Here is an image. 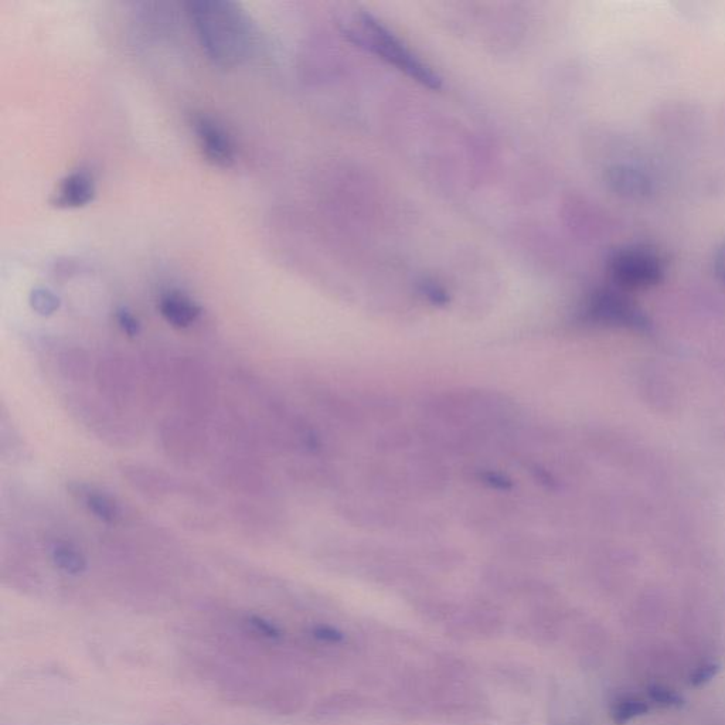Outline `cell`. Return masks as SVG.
Here are the masks:
<instances>
[{
    "label": "cell",
    "mask_w": 725,
    "mask_h": 725,
    "mask_svg": "<svg viewBox=\"0 0 725 725\" xmlns=\"http://www.w3.org/2000/svg\"><path fill=\"white\" fill-rule=\"evenodd\" d=\"M720 672V665L717 662H704L694 669L689 677V684L692 687L706 686Z\"/></svg>",
    "instance_id": "14"
},
{
    "label": "cell",
    "mask_w": 725,
    "mask_h": 725,
    "mask_svg": "<svg viewBox=\"0 0 725 725\" xmlns=\"http://www.w3.org/2000/svg\"><path fill=\"white\" fill-rule=\"evenodd\" d=\"M350 34L355 36L357 43L367 47L371 53L377 54L381 59L386 60L390 66L403 71L405 76L413 78L425 87L438 90L441 87V78L428 64H425L420 57L415 56L413 51L400 39L390 32L386 26L381 25L379 20L369 15L357 17L353 23Z\"/></svg>",
    "instance_id": "2"
},
{
    "label": "cell",
    "mask_w": 725,
    "mask_h": 725,
    "mask_svg": "<svg viewBox=\"0 0 725 725\" xmlns=\"http://www.w3.org/2000/svg\"><path fill=\"white\" fill-rule=\"evenodd\" d=\"M50 557L54 565L68 575H81L88 567L84 554L68 543L54 544L50 550Z\"/></svg>",
    "instance_id": "10"
},
{
    "label": "cell",
    "mask_w": 725,
    "mask_h": 725,
    "mask_svg": "<svg viewBox=\"0 0 725 725\" xmlns=\"http://www.w3.org/2000/svg\"><path fill=\"white\" fill-rule=\"evenodd\" d=\"M60 298L50 289L37 288L30 294V306L34 312L42 316H51L59 311Z\"/></svg>",
    "instance_id": "12"
},
{
    "label": "cell",
    "mask_w": 725,
    "mask_h": 725,
    "mask_svg": "<svg viewBox=\"0 0 725 725\" xmlns=\"http://www.w3.org/2000/svg\"><path fill=\"white\" fill-rule=\"evenodd\" d=\"M159 312L173 328L187 329L199 319L202 309L180 292H168L159 301Z\"/></svg>",
    "instance_id": "8"
},
{
    "label": "cell",
    "mask_w": 725,
    "mask_h": 725,
    "mask_svg": "<svg viewBox=\"0 0 725 725\" xmlns=\"http://www.w3.org/2000/svg\"><path fill=\"white\" fill-rule=\"evenodd\" d=\"M650 706L648 701L639 697H622L616 701L611 710V718L616 725H626L635 718L648 714Z\"/></svg>",
    "instance_id": "11"
},
{
    "label": "cell",
    "mask_w": 725,
    "mask_h": 725,
    "mask_svg": "<svg viewBox=\"0 0 725 725\" xmlns=\"http://www.w3.org/2000/svg\"><path fill=\"white\" fill-rule=\"evenodd\" d=\"M608 183L619 196L642 200L653 192V180L646 170L632 163H619L608 170Z\"/></svg>",
    "instance_id": "6"
},
{
    "label": "cell",
    "mask_w": 725,
    "mask_h": 725,
    "mask_svg": "<svg viewBox=\"0 0 725 725\" xmlns=\"http://www.w3.org/2000/svg\"><path fill=\"white\" fill-rule=\"evenodd\" d=\"M95 196V182L88 170H76L70 173L57 187L53 204L60 209H80L93 202Z\"/></svg>",
    "instance_id": "7"
},
{
    "label": "cell",
    "mask_w": 725,
    "mask_h": 725,
    "mask_svg": "<svg viewBox=\"0 0 725 725\" xmlns=\"http://www.w3.org/2000/svg\"><path fill=\"white\" fill-rule=\"evenodd\" d=\"M714 271H716L717 278L725 285V241L714 254Z\"/></svg>",
    "instance_id": "17"
},
{
    "label": "cell",
    "mask_w": 725,
    "mask_h": 725,
    "mask_svg": "<svg viewBox=\"0 0 725 725\" xmlns=\"http://www.w3.org/2000/svg\"><path fill=\"white\" fill-rule=\"evenodd\" d=\"M648 696L653 704L663 707V709H676V707H682L684 704L683 696H680L676 690L663 686V684L649 686Z\"/></svg>",
    "instance_id": "13"
},
{
    "label": "cell",
    "mask_w": 725,
    "mask_h": 725,
    "mask_svg": "<svg viewBox=\"0 0 725 725\" xmlns=\"http://www.w3.org/2000/svg\"><path fill=\"white\" fill-rule=\"evenodd\" d=\"M117 322L122 332L128 336V338H138L142 332V325L139 319L136 318L134 313L128 311V309H119L117 313Z\"/></svg>",
    "instance_id": "15"
},
{
    "label": "cell",
    "mask_w": 725,
    "mask_h": 725,
    "mask_svg": "<svg viewBox=\"0 0 725 725\" xmlns=\"http://www.w3.org/2000/svg\"><path fill=\"white\" fill-rule=\"evenodd\" d=\"M251 625H253L254 628L261 633V635H264L265 638L274 639L278 638L279 636L278 628H275L274 625L270 624V622L265 621V619L253 618L251 619Z\"/></svg>",
    "instance_id": "16"
},
{
    "label": "cell",
    "mask_w": 725,
    "mask_h": 725,
    "mask_svg": "<svg viewBox=\"0 0 725 725\" xmlns=\"http://www.w3.org/2000/svg\"><path fill=\"white\" fill-rule=\"evenodd\" d=\"M591 311L595 318L609 325L632 330L648 329L649 323L645 313L633 304L632 299L626 296V292L618 288L598 292L592 299Z\"/></svg>",
    "instance_id": "4"
},
{
    "label": "cell",
    "mask_w": 725,
    "mask_h": 725,
    "mask_svg": "<svg viewBox=\"0 0 725 725\" xmlns=\"http://www.w3.org/2000/svg\"><path fill=\"white\" fill-rule=\"evenodd\" d=\"M81 500H83L85 509L102 523L117 524L121 520V507L111 496L97 492V490H87L81 496Z\"/></svg>",
    "instance_id": "9"
},
{
    "label": "cell",
    "mask_w": 725,
    "mask_h": 725,
    "mask_svg": "<svg viewBox=\"0 0 725 725\" xmlns=\"http://www.w3.org/2000/svg\"><path fill=\"white\" fill-rule=\"evenodd\" d=\"M316 638L323 639V641L336 642L342 639V635L339 632L333 631L329 628H318L315 629Z\"/></svg>",
    "instance_id": "18"
},
{
    "label": "cell",
    "mask_w": 725,
    "mask_h": 725,
    "mask_svg": "<svg viewBox=\"0 0 725 725\" xmlns=\"http://www.w3.org/2000/svg\"><path fill=\"white\" fill-rule=\"evenodd\" d=\"M609 278L624 292L656 287L665 279L666 261L648 244H628L616 248L607 262Z\"/></svg>",
    "instance_id": "3"
},
{
    "label": "cell",
    "mask_w": 725,
    "mask_h": 725,
    "mask_svg": "<svg viewBox=\"0 0 725 725\" xmlns=\"http://www.w3.org/2000/svg\"><path fill=\"white\" fill-rule=\"evenodd\" d=\"M192 127L207 162L219 168L233 165L236 145L223 125L209 115L197 114L192 118Z\"/></svg>",
    "instance_id": "5"
},
{
    "label": "cell",
    "mask_w": 725,
    "mask_h": 725,
    "mask_svg": "<svg viewBox=\"0 0 725 725\" xmlns=\"http://www.w3.org/2000/svg\"><path fill=\"white\" fill-rule=\"evenodd\" d=\"M187 13L200 44L217 66L237 67L250 59L255 44L254 29L237 3L200 0L190 2Z\"/></svg>",
    "instance_id": "1"
}]
</instances>
